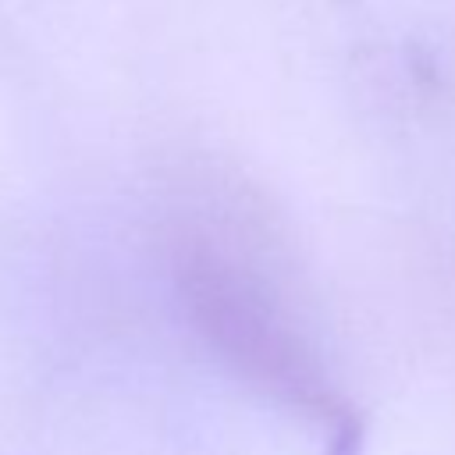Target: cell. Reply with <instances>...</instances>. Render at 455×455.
Wrapping results in <instances>:
<instances>
[{
    "instance_id": "1",
    "label": "cell",
    "mask_w": 455,
    "mask_h": 455,
    "mask_svg": "<svg viewBox=\"0 0 455 455\" xmlns=\"http://www.w3.org/2000/svg\"><path fill=\"white\" fill-rule=\"evenodd\" d=\"M178 274L196 327L242 377L306 412L323 434V455L363 451V412L327 380L295 323L245 267L206 245H188Z\"/></svg>"
}]
</instances>
